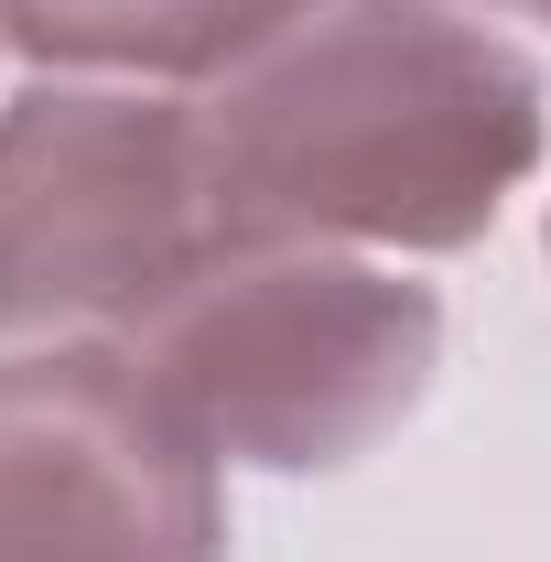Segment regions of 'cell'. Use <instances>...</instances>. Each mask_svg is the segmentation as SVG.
Wrapping results in <instances>:
<instances>
[{"label": "cell", "mask_w": 551, "mask_h": 562, "mask_svg": "<svg viewBox=\"0 0 551 562\" xmlns=\"http://www.w3.org/2000/svg\"><path fill=\"white\" fill-rule=\"evenodd\" d=\"M314 0H0V44L76 76H227Z\"/></svg>", "instance_id": "obj_5"}, {"label": "cell", "mask_w": 551, "mask_h": 562, "mask_svg": "<svg viewBox=\"0 0 551 562\" xmlns=\"http://www.w3.org/2000/svg\"><path fill=\"white\" fill-rule=\"evenodd\" d=\"M216 454L131 347H0V562H216Z\"/></svg>", "instance_id": "obj_4"}, {"label": "cell", "mask_w": 551, "mask_h": 562, "mask_svg": "<svg viewBox=\"0 0 551 562\" xmlns=\"http://www.w3.org/2000/svg\"><path fill=\"white\" fill-rule=\"evenodd\" d=\"M216 238L465 249L541 162V76L443 0H314L195 98Z\"/></svg>", "instance_id": "obj_1"}, {"label": "cell", "mask_w": 551, "mask_h": 562, "mask_svg": "<svg viewBox=\"0 0 551 562\" xmlns=\"http://www.w3.org/2000/svg\"><path fill=\"white\" fill-rule=\"evenodd\" d=\"M476 11H519V22H551V0H476Z\"/></svg>", "instance_id": "obj_6"}, {"label": "cell", "mask_w": 551, "mask_h": 562, "mask_svg": "<svg viewBox=\"0 0 551 562\" xmlns=\"http://www.w3.org/2000/svg\"><path fill=\"white\" fill-rule=\"evenodd\" d=\"M216 249L195 109L87 76L0 109V347L66 325H140Z\"/></svg>", "instance_id": "obj_3"}, {"label": "cell", "mask_w": 551, "mask_h": 562, "mask_svg": "<svg viewBox=\"0 0 551 562\" xmlns=\"http://www.w3.org/2000/svg\"><path fill=\"white\" fill-rule=\"evenodd\" d=\"M140 379L216 465L314 476L401 432L443 357V303L303 238H238L131 325Z\"/></svg>", "instance_id": "obj_2"}]
</instances>
